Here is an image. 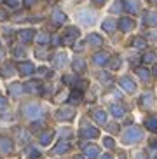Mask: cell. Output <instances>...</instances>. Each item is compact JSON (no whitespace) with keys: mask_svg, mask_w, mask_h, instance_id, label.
Instances as JSON below:
<instances>
[{"mask_svg":"<svg viewBox=\"0 0 157 159\" xmlns=\"http://www.w3.org/2000/svg\"><path fill=\"white\" fill-rule=\"evenodd\" d=\"M21 112H23V116L26 117V119L35 121V119H42L44 108H42L40 105H37V103H26V105L21 108Z\"/></svg>","mask_w":157,"mask_h":159,"instance_id":"cell-1","label":"cell"},{"mask_svg":"<svg viewBox=\"0 0 157 159\" xmlns=\"http://www.w3.org/2000/svg\"><path fill=\"white\" fill-rule=\"evenodd\" d=\"M143 138V131L140 129V128H136V126H131V128H128V129L124 131V135H122V142L124 143H136V142H140Z\"/></svg>","mask_w":157,"mask_h":159,"instance_id":"cell-2","label":"cell"},{"mask_svg":"<svg viewBox=\"0 0 157 159\" xmlns=\"http://www.w3.org/2000/svg\"><path fill=\"white\" fill-rule=\"evenodd\" d=\"M75 116V110L70 105H65V107H61L58 112H56V119L58 121H72Z\"/></svg>","mask_w":157,"mask_h":159,"instance_id":"cell-3","label":"cell"},{"mask_svg":"<svg viewBox=\"0 0 157 159\" xmlns=\"http://www.w3.org/2000/svg\"><path fill=\"white\" fill-rule=\"evenodd\" d=\"M18 72L23 77H28V75H32L35 72V66H33L32 61H19L18 63Z\"/></svg>","mask_w":157,"mask_h":159,"instance_id":"cell-4","label":"cell"},{"mask_svg":"<svg viewBox=\"0 0 157 159\" xmlns=\"http://www.w3.org/2000/svg\"><path fill=\"white\" fill-rule=\"evenodd\" d=\"M82 150H84V154H86V157H89V159H96L100 156V147L94 143H84Z\"/></svg>","mask_w":157,"mask_h":159,"instance_id":"cell-5","label":"cell"},{"mask_svg":"<svg viewBox=\"0 0 157 159\" xmlns=\"http://www.w3.org/2000/svg\"><path fill=\"white\" fill-rule=\"evenodd\" d=\"M82 136L84 138H96L98 135H100V131H98V128L91 126L89 122H82Z\"/></svg>","mask_w":157,"mask_h":159,"instance_id":"cell-6","label":"cell"},{"mask_svg":"<svg viewBox=\"0 0 157 159\" xmlns=\"http://www.w3.org/2000/svg\"><path fill=\"white\" fill-rule=\"evenodd\" d=\"M14 150V143L9 136H0V152L2 154H11Z\"/></svg>","mask_w":157,"mask_h":159,"instance_id":"cell-7","label":"cell"},{"mask_svg":"<svg viewBox=\"0 0 157 159\" xmlns=\"http://www.w3.org/2000/svg\"><path fill=\"white\" fill-rule=\"evenodd\" d=\"M68 150H70V140L61 138V140L56 143V147L52 149V152H54V154H58V156H61V154H66Z\"/></svg>","mask_w":157,"mask_h":159,"instance_id":"cell-8","label":"cell"},{"mask_svg":"<svg viewBox=\"0 0 157 159\" xmlns=\"http://www.w3.org/2000/svg\"><path fill=\"white\" fill-rule=\"evenodd\" d=\"M122 5H124V9L128 11L129 14H136V12H140L138 0H124V2H122Z\"/></svg>","mask_w":157,"mask_h":159,"instance_id":"cell-9","label":"cell"},{"mask_svg":"<svg viewBox=\"0 0 157 159\" xmlns=\"http://www.w3.org/2000/svg\"><path fill=\"white\" fill-rule=\"evenodd\" d=\"M120 88L124 89V91H128V93H133L134 89H136V84H134V80H131L129 77H122V79L119 80Z\"/></svg>","mask_w":157,"mask_h":159,"instance_id":"cell-10","label":"cell"},{"mask_svg":"<svg viewBox=\"0 0 157 159\" xmlns=\"http://www.w3.org/2000/svg\"><path fill=\"white\" fill-rule=\"evenodd\" d=\"M143 23L147 25V26H157V12L155 11H148V12H145Z\"/></svg>","mask_w":157,"mask_h":159,"instance_id":"cell-11","label":"cell"},{"mask_svg":"<svg viewBox=\"0 0 157 159\" xmlns=\"http://www.w3.org/2000/svg\"><path fill=\"white\" fill-rule=\"evenodd\" d=\"M92 60H94V63H96L98 66H101V65H106V63L110 61V56H108V52L100 51V52H96V54L92 56Z\"/></svg>","mask_w":157,"mask_h":159,"instance_id":"cell-12","label":"cell"},{"mask_svg":"<svg viewBox=\"0 0 157 159\" xmlns=\"http://www.w3.org/2000/svg\"><path fill=\"white\" fill-rule=\"evenodd\" d=\"M77 18L80 19L84 25H87V26L94 23V14H92V12H89V11H82V12H78Z\"/></svg>","mask_w":157,"mask_h":159,"instance_id":"cell-13","label":"cell"},{"mask_svg":"<svg viewBox=\"0 0 157 159\" xmlns=\"http://www.w3.org/2000/svg\"><path fill=\"white\" fill-rule=\"evenodd\" d=\"M77 37H78V30L75 28V26H72V28L66 30V37H65V40H63V44H66V46L70 44V46H72Z\"/></svg>","mask_w":157,"mask_h":159,"instance_id":"cell-14","label":"cell"},{"mask_svg":"<svg viewBox=\"0 0 157 159\" xmlns=\"http://www.w3.org/2000/svg\"><path fill=\"white\" fill-rule=\"evenodd\" d=\"M18 37L21 42L28 44V42H32L33 37H35V32L33 30H21V32H18Z\"/></svg>","mask_w":157,"mask_h":159,"instance_id":"cell-15","label":"cell"},{"mask_svg":"<svg viewBox=\"0 0 157 159\" xmlns=\"http://www.w3.org/2000/svg\"><path fill=\"white\" fill-rule=\"evenodd\" d=\"M119 28L122 30V32H131V30L134 28V21L131 18H120Z\"/></svg>","mask_w":157,"mask_h":159,"instance_id":"cell-16","label":"cell"},{"mask_svg":"<svg viewBox=\"0 0 157 159\" xmlns=\"http://www.w3.org/2000/svg\"><path fill=\"white\" fill-rule=\"evenodd\" d=\"M72 68H74L75 74H84V72H86V61L80 60V58H75V60L72 61Z\"/></svg>","mask_w":157,"mask_h":159,"instance_id":"cell-17","label":"cell"},{"mask_svg":"<svg viewBox=\"0 0 157 159\" xmlns=\"http://www.w3.org/2000/svg\"><path fill=\"white\" fill-rule=\"evenodd\" d=\"M82 93L84 91H80V89H74V91L70 93V96H68V103H72V105L78 103L80 100H82Z\"/></svg>","mask_w":157,"mask_h":159,"instance_id":"cell-18","label":"cell"},{"mask_svg":"<svg viewBox=\"0 0 157 159\" xmlns=\"http://www.w3.org/2000/svg\"><path fill=\"white\" fill-rule=\"evenodd\" d=\"M91 116L98 124H106V114L103 112V110H92Z\"/></svg>","mask_w":157,"mask_h":159,"instance_id":"cell-19","label":"cell"},{"mask_svg":"<svg viewBox=\"0 0 157 159\" xmlns=\"http://www.w3.org/2000/svg\"><path fill=\"white\" fill-rule=\"evenodd\" d=\"M66 65V54L65 52H58L54 56V66L56 68H63Z\"/></svg>","mask_w":157,"mask_h":159,"instance_id":"cell-20","label":"cell"},{"mask_svg":"<svg viewBox=\"0 0 157 159\" xmlns=\"http://www.w3.org/2000/svg\"><path fill=\"white\" fill-rule=\"evenodd\" d=\"M25 86L23 84H19V82H14V84H11V94H12V96H21V94L25 93V91H26V89H23Z\"/></svg>","mask_w":157,"mask_h":159,"instance_id":"cell-21","label":"cell"},{"mask_svg":"<svg viewBox=\"0 0 157 159\" xmlns=\"http://www.w3.org/2000/svg\"><path fill=\"white\" fill-rule=\"evenodd\" d=\"M110 112H112L114 117H122L126 114V110H124V107H120V105H117V103H112L110 105Z\"/></svg>","mask_w":157,"mask_h":159,"instance_id":"cell-22","label":"cell"},{"mask_svg":"<svg viewBox=\"0 0 157 159\" xmlns=\"http://www.w3.org/2000/svg\"><path fill=\"white\" fill-rule=\"evenodd\" d=\"M25 88H26L28 93H42V86H40V82H37V80H33V82H28Z\"/></svg>","mask_w":157,"mask_h":159,"instance_id":"cell-23","label":"cell"},{"mask_svg":"<svg viewBox=\"0 0 157 159\" xmlns=\"http://www.w3.org/2000/svg\"><path fill=\"white\" fill-rule=\"evenodd\" d=\"M98 79L101 80L105 86H112V82H114V77H112L108 72H100V74H98Z\"/></svg>","mask_w":157,"mask_h":159,"instance_id":"cell-24","label":"cell"},{"mask_svg":"<svg viewBox=\"0 0 157 159\" xmlns=\"http://www.w3.org/2000/svg\"><path fill=\"white\" fill-rule=\"evenodd\" d=\"M101 26H103V30H105V32L112 33V32H115V28H117V23L114 21V19H105Z\"/></svg>","mask_w":157,"mask_h":159,"instance_id":"cell-25","label":"cell"},{"mask_svg":"<svg viewBox=\"0 0 157 159\" xmlns=\"http://www.w3.org/2000/svg\"><path fill=\"white\" fill-rule=\"evenodd\" d=\"M87 42L91 44V46H94V47H98V46H101L103 44V39L98 35V33H91L87 37Z\"/></svg>","mask_w":157,"mask_h":159,"instance_id":"cell-26","label":"cell"},{"mask_svg":"<svg viewBox=\"0 0 157 159\" xmlns=\"http://www.w3.org/2000/svg\"><path fill=\"white\" fill-rule=\"evenodd\" d=\"M145 128H147L148 131H157V116L148 117L147 121H145Z\"/></svg>","mask_w":157,"mask_h":159,"instance_id":"cell-27","label":"cell"},{"mask_svg":"<svg viewBox=\"0 0 157 159\" xmlns=\"http://www.w3.org/2000/svg\"><path fill=\"white\" fill-rule=\"evenodd\" d=\"M52 19H54L56 25H63L66 21V14L65 12H61V11H56L54 14H52Z\"/></svg>","mask_w":157,"mask_h":159,"instance_id":"cell-28","label":"cell"},{"mask_svg":"<svg viewBox=\"0 0 157 159\" xmlns=\"http://www.w3.org/2000/svg\"><path fill=\"white\" fill-rule=\"evenodd\" d=\"M152 102H154V94L152 93H145L141 98H140V103L143 105V107H150L152 105Z\"/></svg>","mask_w":157,"mask_h":159,"instance_id":"cell-29","label":"cell"},{"mask_svg":"<svg viewBox=\"0 0 157 159\" xmlns=\"http://www.w3.org/2000/svg\"><path fill=\"white\" fill-rule=\"evenodd\" d=\"M131 46L136 47V49H143V47H147V40H145L143 37H134L133 42H131Z\"/></svg>","mask_w":157,"mask_h":159,"instance_id":"cell-30","label":"cell"},{"mask_svg":"<svg viewBox=\"0 0 157 159\" xmlns=\"http://www.w3.org/2000/svg\"><path fill=\"white\" fill-rule=\"evenodd\" d=\"M52 136H54V131H46L44 135H40V143L42 145H49L52 140Z\"/></svg>","mask_w":157,"mask_h":159,"instance_id":"cell-31","label":"cell"},{"mask_svg":"<svg viewBox=\"0 0 157 159\" xmlns=\"http://www.w3.org/2000/svg\"><path fill=\"white\" fill-rule=\"evenodd\" d=\"M12 72H14V65H11V63H7V65H4L2 68H0V74L4 75V77H11V75H14Z\"/></svg>","mask_w":157,"mask_h":159,"instance_id":"cell-32","label":"cell"},{"mask_svg":"<svg viewBox=\"0 0 157 159\" xmlns=\"http://www.w3.org/2000/svg\"><path fill=\"white\" fill-rule=\"evenodd\" d=\"M136 74L140 75L141 80H148V77H150V72H148L145 66H138V68H136Z\"/></svg>","mask_w":157,"mask_h":159,"instance_id":"cell-33","label":"cell"},{"mask_svg":"<svg viewBox=\"0 0 157 159\" xmlns=\"http://www.w3.org/2000/svg\"><path fill=\"white\" fill-rule=\"evenodd\" d=\"M141 60H143L145 63H154V61L157 60V56H155V52H152V51H150V52H145Z\"/></svg>","mask_w":157,"mask_h":159,"instance_id":"cell-34","label":"cell"},{"mask_svg":"<svg viewBox=\"0 0 157 159\" xmlns=\"http://www.w3.org/2000/svg\"><path fill=\"white\" fill-rule=\"evenodd\" d=\"M103 145H105L106 149H114V147H115V142H114V138H110V136H105V138H103Z\"/></svg>","mask_w":157,"mask_h":159,"instance_id":"cell-35","label":"cell"},{"mask_svg":"<svg viewBox=\"0 0 157 159\" xmlns=\"http://www.w3.org/2000/svg\"><path fill=\"white\" fill-rule=\"evenodd\" d=\"M110 66H112V70H117V68H120V58H119V56H114V58H112Z\"/></svg>","mask_w":157,"mask_h":159,"instance_id":"cell-36","label":"cell"},{"mask_svg":"<svg viewBox=\"0 0 157 159\" xmlns=\"http://www.w3.org/2000/svg\"><path fill=\"white\" fill-rule=\"evenodd\" d=\"M86 88H87V80H77V82H75V89L86 91Z\"/></svg>","mask_w":157,"mask_h":159,"instance_id":"cell-37","label":"cell"},{"mask_svg":"<svg viewBox=\"0 0 157 159\" xmlns=\"http://www.w3.org/2000/svg\"><path fill=\"white\" fill-rule=\"evenodd\" d=\"M37 40H38V44H47L49 42V35L47 33H38Z\"/></svg>","mask_w":157,"mask_h":159,"instance_id":"cell-38","label":"cell"},{"mask_svg":"<svg viewBox=\"0 0 157 159\" xmlns=\"http://www.w3.org/2000/svg\"><path fill=\"white\" fill-rule=\"evenodd\" d=\"M63 82H65V84H70V86H75L77 79H75V77H68V75H65V77H63Z\"/></svg>","mask_w":157,"mask_h":159,"instance_id":"cell-39","label":"cell"},{"mask_svg":"<svg viewBox=\"0 0 157 159\" xmlns=\"http://www.w3.org/2000/svg\"><path fill=\"white\" fill-rule=\"evenodd\" d=\"M124 5H122V2H115L114 4V7H112V12H120V9H122Z\"/></svg>","mask_w":157,"mask_h":159,"instance_id":"cell-40","label":"cell"},{"mask_svg":"<svg viewBox=\"0 0 157 159\" xmlns=\"http://www.w3.org/2000/svg\"><path fill=\"white\" fill-rule=\"evenodd\" d=\"M23 54H25V49H23V47H18V49H14V56H16V58H21Z\"/></svg>","mask_w":157,"mask_h":159,"instance_id":"cell-41","label":"cell"},{"mask_svg":"<svg viewBox=\"0 0 157 159\" xmlns=\"http://www.w3.org/2000/svg\"><path fill=\"white\" fill-rule=\"evenodd\" d=\"M5 4L9 5V7H18L19 0H5Z\"/></svg>","mask_w":157,"mask_h":159,"instance_id":"cell-42","label":"cell"},{"mask_svg":"<svg viewBox=\"0 0 157 159\" xmlns=\"http://www.w3.org/2000/svg\"><path fill=\"white\" fill-rule=\"evenodd\" d=\"M117 129H119L117 124H108V131H110V133H117Z\"/></svg>","mask_w":157,"mask_h":159,"instance_id":"cell-43","label":"cell"},{"mask_svg":"<svg viewBox=\"0 0 157 159\" xmlns=\"http://www.w3.org/2000/svg\"><path fill=\"white\" fill-rule=\"evenodd\" d=\"M52 44H54V46H61V44H63V40H61L60 37H52Z\"/></svg>","mask_w":157,"mask_h":159,"instance_id":"cell-44","label":"cell"},{"mask_svg":"<svg viewBox=\"0 0 157 159\" xmlns=\"http://www.w3.org/2000/svg\"><path fill=\"white\" fill-rule=\"evenodd\" d=\"M37 4V0H25V5L26 7H32V5H35Z\"/></svg>","mask_w":157,"mask_h":159,"instance_id":"cell-45","label":"cell"},{"mask_svg":"<svg viewBox=\"0 0 157 159\" xmlns=\"http://www.w3.org/2000/svg\"><path fill=\"white\" fill-rule=\"evenodd\" d=\"M5 103H7V100H5L4 96H0V110H2V108H5Z\"/></svg>","mask_w":157,"mask_h":159,"instance_id":"cell-46","label":"cell"},{"mask_svg":"<svg viewBox=\"0 0 157 159\" xmlns=\"http://www.w3.org/2000/svg\"><path fill=\"white\" fill-rule=\"evenodd\" d=\"M7 19V14H5L4 11H0V21H5Z\"/></svg>","mask_w":157,"mask_h":159,"instance_id":"cell-47","label":"cell"},{"mask_svg":"<svg viewBox=\"0 0 157 159\" xmlns=\"http://www.w3.org/2000/svg\"><path fill=\"white\" fill-rule=\"evenodd\" d=\"M92 2H94V4H96V5H103V4H105V2H106V0H92Z\"/></svg>","mask_w":157,"mask_h":159,"instance_id":"cell-48","label":"cell"},{"mask_svg":"<svg viewBox=\"0 0 157 159\" xmlns=\"http://www.w3.org/2000/svg\"><path fill=\"white\" fill-rule=\"evenodd\" d=\"M150 147H152V149H157V140H154L152 143H150Z\"/></svg>","mask_w":157,"mask_h":159,"instance_id":"cell-49","label":"cell"},{"mask_svg":"<svg viewBox=\"0 0 157 159\" xmlns=\"http://www.w3.org/2000/svg\"><path fill=\"white\" fill-rule=\"evenodd\" d=\"M101 159H114V157L110 154H105V156H101Z\"/></svg>","mask_w":157,"mask_h":159,"instance_id":"cell-50","label":"cell"},{"mask_svg":"<svg viewBox=\"0 0 157 159\" xmlns=\"http://www.w3.org/2000/svg\"><path fill=\"white\" fill-rule=\"evenodd\" d=\"M136 159H145V154H141V152H140V154L136 156Z\"/></svg>","mask_w":157,"mask_h":159,"instance_id":"cell-51","label":"cell"},{"mask_svg":"<svg viewBox=\"0 0 157 159\" xmlns=\"http://www.w3.org/2000/svg\"><path fill=\"white\" fill-rule=\"evenodd\" d=\"M152 74H154V75H157V65H154V68H152Z\"/></svg>","mask_w":157,"mask_h":159,"instance_id":"cell-52","label":"cell"},{"mask_svg":"<svg viewBox=\"0 0 157 159\" xmlns=\"http://www.w3.org/2000/svg\"><path fill=\"white\" fill-rule=\"evenodd\" d=\"M148 2H150V4H157V0H148Z\"/></svg>","mask_w":157,"mask_h":159,"instance_id":"cell-53","label":"cell"},{"mask_svg":"<svg viewBox=\"0 0 157 159\" xmlns=\"http://www.w3.org/2000/svg\"><path fill=\"white\" fill-rule=\"evenodd\" d=\"M2 58H4V52H2V51H0V60H2Z\"/></svg>","mask_w":157,"mask_h":159,"instance_id":"cell-54","label":"cell"},{"mask_svg":"<svg viewBox=\"0 0 157 159\" xmlns=\"http://www.w3.org/2000/svg\"><path fill=\"white\" fill-rule=\"evenodd\" d=\"M74 159H84V157H82V156H77V157H74Z\"/></svg>","mask_w":157,"mask_h":159,"instance_id":"cell-55","label":"cell"},{"mask_svg":"<svg viewBox=\"0 0 157 159\" xmlns=\"http://www.w3.org/2000/svg\"><path fill=\"white\" fill-rule=\"evenodd\" d=\"M120 159H126V157H120Z\"/></svg>","mask_w":157,"mask_h":159,"instance_id":"cell-56","label":"cell"}]
</instances>
